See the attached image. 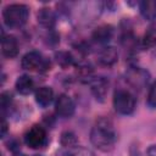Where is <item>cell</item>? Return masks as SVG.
<instances>
[{"mask_svg":"<svg viewBox=\"0 0 156 156\" xmlns=\"http://www.w3.org/2000/svg\"><path fill=\"white\" fill-rule=\"evenodd\" d=\"M56 57H57V62H58L61 66H63V67L69 66V65L73 63V57H72L71 54H68V52H58V54L56 55Z\"/></svg>","mask_w":156,"mask_h":156,"instance_id":"cell-20","label":"cell"},{"mask_svg":"<svg viewBox=\"0 0 156 156\" xmlns=\"http://www.w3.org/2000/svg\"><path fill=\"white\" fill-rule=\"evenodd\" d=\"M35 102L40 107L49 106L54 100V90L50 87H40L35 90Z\"/></svg>","mask_w":156,"mask_h":156,"instance_id":"cell-13","label":"cell"},{"mask_svg":"<svg viewBox=\"0 0 156 156\" xmlns=\"http://www.w3.org/2000/svg\"><path fill=\"white\" fill-rule=\"evenodd\" d=\"M118 60V51L113 46H104L98 54V61L102 66H112Z\"/></svg>","mask_w":156,"mask_h":156,"instance_id":"cell-9","label":"cell"},{"mask_svg":"<svg viewBox=\"0 0 156 156\" xmlns=\"http://www.w3.org/2000/svg\"><path fill=\"white\" fill-rule=\"evenodd\" d=\"M1 52L5 57L12 58L18 54V41L13 35H2L1 39Z\"/></svg>","mask_w":156,"mask_h":156,"instance_id":"cell-8","label":"cell"},{"mask_svg":"<svg viewBox=\"0 0 156 156\" xmlns=\"http://www.w3.org/2000/svg\"><path fill=\"white\" fill-rule=\"evenodd\" d=\"M76 110V105L73 100L67 95V94H60L56 98L55 101V111L56 115L62 117V118H69L73 116Z\"/></svg>","mask_w":156,"mask_h":156,"instance_id":"cell-7","label":"cell"},{"mask_svg":"<svg viewBox=\"0 0 156 156\" xmlns=\"http://www.w3.org/2000/svg\"><path fill=\"white\" fill-rule=\"evenodd\" d=\"M90 87L94 96L98 100L102 101L108 91V80L105 77H96L90 80Z\"/></svg>","mask_w":156,"mask_h":156,"instance_id":"cell-11","label":"cell"},{"mask_svg":"<svg viewBox=\"0 0 156 156\" xmlns=\"http://www.w3.org/2000/svg\"><path fill=\"white\" fill-rule=\"evenodd\" d=\"M12 156H27V155H24V154H21V152H15Z\"/></svg>","mask_w":156,"mask_h":156,"instance_id":"cell-24","label":"cell"},{"mask_svg":"<svg viewBox=\"0 0 156 156\" xmlns=\"http://www.w3.org/2000/svg\"><path fill=\"white\" fill-rule=\"evenodd\" d=\"M112 104L116 112H118L119 115H130L135 110L136 101L134 95L129 90L119 88V89H116L113 93Z\"/></svg>","mask_w":156,"mask_h":156,"instance_id":"cell-3","label":"cell"},{"mask_svg":"<svg viewBox=\"0 0 156 156\" xmlns=\"http://www.w3.org/2000/svg\"><path fill=\"white\" fill-rule=\"evenodd\" d=\"M147 152V156H156V145H151L147 147L146 150Z\"/></svg>","mask_w":156,"mask_h":156,"instance_id":"cell-23","label":"cell"},{"mask_svg":"<svg viewBox=\"0 0 156 156\" xmlns=\"http://www.w3.org/2000/svg\"><path fill=\"white\" fill-rule=\"evenodd\" d=\"M115 35V28L110 24H101L93 32V39L99 44H107Z\"/></svg>","mask_w":156,"mask_h":156,"instance_id":"cell-10","label":"cell"},{"mask_svg":"<svg viewBox=\"0 0 156 156\" xmlns=\"http://www.w3.org/2000/svg\"><path fill=\"white\" fill-rule=\"evenodd\" d=\"M61 144H62V146L65 149H68V147L77 146L78 145V140H77L76 135L72 132H65L61 135Z\"/></svg>","mask_w":156,"mask_h":156,"instance_id":"cell-18","label":"cell"},{"mask_svg":"<svg viewBox=\"0 0 156 156\" xmlns=\"http://www.w3.org/2000/svg\"><path fill=\"white\" fill-rule=\"evenodd\" d=\"M143 46L147 49L156 46V23H152L146 29L143 38Z\"/></svg>","mask_w":156,"mask_h":156,"instance_id":"cell-16","label":"cell"},{"mask_svg":"<svg viewBox=\"0 0 156 156\" xmlns=\"http://www.w3.org/2000/svg\"><path fill=\"white\" fill-rule=\"evenodd\" d=\"M139 10L141 16L145 20L152 21L156 18V1L147 0V1H141L139 4Z\"/></svg>","mask_w":156,"mask_h":156,"instance_id":"cell-15","label":"cell"},{"mask_svg":"<svg viewBox=\"0 0 156 156\" xmlns=\"http://www.w3.org/2000/svg\"><path fill=\"white\" fill-rule=\"evenodd\" d=\"M21 66L23 69L29 72H41L46 71L50 67V63L40 52L29 51L22 57Z\"/></svg>","mask_w":156,"mask_h":156,"instance_id":"cell-5","label":"cell"},{"mask_svg":"<svg viewBox=\"0 0 156 156\" xmlns=\"http://www.w3.org/2000/svg\"><path fill=\"white\" fill-rule=\"evenodd\" d=\"M62 156H94V154L89 149L77 145V146L66 149Z\"/></svg>","mask_w":156,"mask_h":156,"instance_id":"cell-17","label":"cell"},{"mask_svg":"<svg viewBox=\"0 0 156 156\" xmlns=\"http://www.w3.org/2000/svg\"><path fill=\"white\" fill-rule=\"evenodd\" d=\"M37 18H38V22H39L43 27H45V28H48V29L54 28V26H55V23H56V15H55V12H54L51 9H49V7H43V9H40V10L38 11Z\"/></svg>","mask_w":156,"mask_h":156,"instance_id":"cell-14","label":"cell"},{"mask_svg":"<svg viewBox=\"0 0 156 156\" xmlns=\"http://www.w3.org/2000/svg\"><path fill=\"white\" fill-rule=\"evenodd\" d=\"M90 141L100 151H111L117 141V134L111 121L100 118L90 130Z\"/></svg>","mask_w":156,"mask_h":156,"instance_id":"cell-1","label":"cell"},{"mask_svg":"<svg viewBox=\"0 0 156 156\" xmlns=\"http://www.w3.org/2000/svg\"><path fill=\"white\" fill-rule=\"evenodd\" d=\"M6 132H7V122H6L5 117H2V127H1V136L2 138L6 135Z\"/></svg>","mask_w":156,"mask_h":156,"instance_id":"cell-22","label":"cell"},{"mask_svg":"<svg viewBox=\"0 0 156 156\" xmlns=\"http://www.w3.org/2000/svg\"><path fill=\"white\" fill-rule=\"evenodd\" d=\"M0 100H1V108H2V112H6V111L12 106V95H11L9 91H4V93H1Z\"/></svg>","mask_w":156,"mask_h":156,"instance_id":"cell-19","label":"cell"},{"mask_svg":"<svg viewBox=\"0 0 156 156\" xmlns=\"http://www.w3.org/2000/svg\"><path fill=\"white\" fill-rule=\"evenodd\" d=\"M147 105L151 108H156V80L151 84L147 94Z\"/></svg>","mask_w":156,"mask_h":156,"instance_id":"cell-21","label":"cell"},{"mask_svg":"<svg viewBox=\"0 0 156 156\" xmlns=\"http://www.w3.org/2000/svg\"><path fill=\"white\" fill-rule=\"evenodd\" d=\"M15 88L16 90L22 94V95H29L30 93L34 91L35 88V83L33 80V78L28 74H22L17 78L16 83H15Z\"/></svg>","mask_w":156,"mask_h":156,"instance_id":"cell-12","label":"cell"},{"mask_svg":"<svg viewBox=\"0 0 156 156\" xmlns=\"http://www.w3.org/2000/svg\"><path fill=\"white\" fill-rule=\"evenodd\" d=\"M29 9L24 4H10L2 11V18L9 28H21L27 23Z\"/></svg>","mask_w":156,"mask_h":156,"instance_id":"cell-2","label":"cell"},{"mask_svg":"<svg viewBox=\"0 0 156 156\" xmlns=\"http://www.w3.org/2000/svg\"><path fill=\"white\" fill-rule=\"evenodd\" d=\"M127 82L135 89H143L149 82V73L147 71L140 67H132L126 73Z\"/></svg>","mask_w":156,"mask_h":156,"instance_id":"cell-6","label":"cell"},{"mask_svg":"<svg viewBox=\"0 0 156 156\" xmlns=\"http://www.w3.org/2000/svg\"><path fill=\"white\" fill-rule=\"evenodd\" d=\"M48 134L46 130L39 126V124H34L24 134V143L28 147L38 150V149H43L48 144Z\"/></svg>","mask_w":156,"mask_h":156,"instance_id":"cell-4","label":"cell"}]
</instances>
